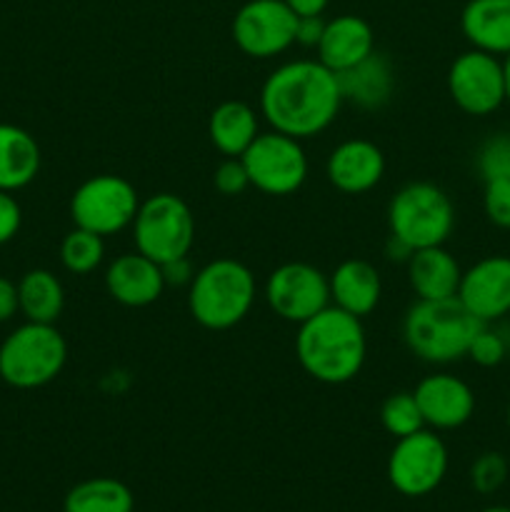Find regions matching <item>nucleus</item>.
Instances as JSON below:
<instances>
[{"label":"nucleus","mask_w":510,"mask_h":512,"mask_svg":"<svg viewBox=\"0 0 510 512\" xmlns=\"http://www.w3.org/2000/svg\"><path fill=\"white\" fill-rule=\"evenodd\" d=\"M213 185L220 195H240L250 185L248 170H245L240 158H225L223 163L215 168Z\"/></svg>","instance_id":"obj_33"},{"label":"nucleus","mask_w":510,"mask_h":512,"mask_svg":"<svg viewBox=\"0 0 510 512\" xmlns=\"http://www.w3.org/2000/svg\"><path fill=\"white\" fill-rule=\"evenodd\" d=\"M40 170V148L28 130L0 123V190L15 193L35 180Z\"/></svg>","instance_id":"obj_23"},{"label":"nucleus","mask_w":510,"mask_h":512,"mask_svg":"<svg viewBox=\"0 0 510 512\" xmlns=\"http://www.w3.org/2000/svg\"><path fill=\"white\" fill-rule=\"evenodd\" d=\"M210 143L225 158H240L258 138V118L255 110L243 100H225L210 113L208 120Z\"/></svg>","instance_id":"obj_24"},{"label":"nucleus","mask_w":510,"mask_h":512,"mask_svg":"<svg viewBox=\"0 0 510 512\" xmlns=\"http://www.w3.org/2000/svg\"><path fill=\"white\" fill-rule=\"evenodd\" d=\"M413 253L415 250L410 248L408 243H403L400 238H395V235H390L388 243H385V255H388L390 260H398V263H408Z\"/></svg>","instance_id":"obj_39"},{"label":"nucleus","mask_w":510,"mask_h":512,"mask_svg":"<svg viewBox=\"0 0 510 512\" xmlns=\"http://www.w3.org/2000/svg\"><path fill=\"white\" fill-rule=\"evenodd\" d=\"M323 30H325L323 15H305V18H298L295 43L305 45V48H318L320 38H323Z\"/></svg>","instance_id":"obj_35"},{"label":"nucleus","mask_w":510,"mask_h":512,"mask_svg":"<svg viewBox=\"0 0 510 512\" xmlns=\"http://www.w3.org/2000/svg\"><path fill=\"white\" fill-rule=\"evenodd\" d=\"M448 93L463 113L493 115L505 105L503 60L483 50H465L448 70Z\"/></svg>","instance_id":"obj_11"},{"label":"nucleus","mask_w":510,"mask_h":512,"mask_svg":"<svg viewBox=\"0 0 510 512\" xmlns=\"http://www.w3.org/2000/svg\"><path fill=\"white\" fill-rule=\"evenodd\" d=\"M265 300L278 318L300 325L330 305L328 275L310 263H285L268 275Z\"/></svg>","instance_id":"obj_13"},{"label":"nucleus","mask_w":510,"mask_h":512,"mask_svg":"<svg viewBox=\"0 0 510 512\" xmlns=\"http://www.w3.org/2000/svg\"><path fill=\"white\" fill-rule=\"evenodd\" d=\"M365 330L360 318L328 305L300 323L295 335V355L305 373L325 385H343L358 378L363 370Z\"/></svg>","instance_id":"obj_2"},{"label":"nucleus","mask_w":510,"mask_h":512,"mask_svg":"<svg viewBox=\"0 0 510 512\" xmlns=\"http://www.w3.org/2000/svg\"><path fill=\"white\" fill-rule=\"evenodd\" d=\"M285 3L298 18H305V15H323L330 0H285Z\"/></svg>","instance_id":"obj_38"},{"label":"nucleus","mask_w":510,"mask_h":512,"mask_svg":"<svg viewBox=\"0 0 510 512\" xmlns=\"http://www.w3.org/2000/svg\"><path fill=\"white\" fill-rule=\"evenodd\" d=\"M295 28L298 15L285 0H248L235 13L233 40L250 58L268 60L295 43Z\"/></svg>","instance_id":"obj_12"},{"label":"nucleus","mask_w":510,"mask_h":512,"mask_svg":"<svg viewBox=\"0 0 510 512\" xmlns=\"http://www.w3.org/2000/svg\"><path fill=\"white\" fill-rule=\"evenodd\" d=\"M68 343L55 325L25 323L0 343V378L18 390L53 383L65 368Z\"/></svg>","instance_id":"obj_5"},{"label":"nucleus","mask_w":510,"mask_h":512,"mask_svg":"<svg viewBox=\"0 0 510 512\" xmlns=\"http://www.w3.org/2000/svg\"><path fill=\"white\" fill-rule=\"evenodd\" d=\"M503 85H505V103L510 105V53L503 55Z\"/></svg>","instance_id":"obj_40"},{"label":"nucleus","mask_w":510,"mask_h":512,"mask_svg":"<svg viewBox=\"0 0 510 512\" xmlns=\"http://www.w3.org/2000/svg\"><path fill=\"white\" fill-rule=\"evenodd\" d=\"M465 40L490 55L510 53V0H468L460 15Z\"/></svg>","instance_id":"obj_22"},{"label":"nucleus","mask_w":510,"mask_h":512,"mask_svg":"<svg viewBox=\"0 0 510 512\" xmlns=\"http://www.w3.org/2000/svg\"><path fill=\"white\" fill-rule=\"evenodd\" d=\"M20 223H23V210L18 200L13 198V193L0 190V245L10 243L18 235Z\"/></svg>","instance_id":"obj_34"},{"label":"nucleus","mask_w":510,"mask_h":512,"mask_svg":"<svg viewBox=\"0 0 510 512\" xmlns=\"http://www.w3.org/2000/svg\"><path fill=\"white\" fill-rule=\"evenodd\" d=\"M255 303V275L233 258H218L193 275L188 308L195 323L208 330H228Z\"/></svg>","instance_id":"obj_4"},{"label":"nucleus","mask_w":510,"mask_h":512,"mask_svg":"<svg viewBox=\"0 0 510 512\" xmlns=\"http://www.w3.org/2000/svg\"><path fill=\"white\" fill-rule=\"evenodd\" d=\"M380 423L393 438H405V435H413L425 428L418 400H415L413 393H405V390L385 398L383 408H380Z\"/></svg>","instance_id":"obj_28"},{"label":"nucleus","mask_w":510,"mask_h":512,"mask_svg":"<svg viewBox=\"0 0 510 512\" xmlns=\"http://www.w3.org/2000/svg\"><path fill=\"white\" fill-rule=\"evenodd\" d=\"M455 298L485 325L510 315V255H488L463 270Z\"/></svg>","instance_id":"obj_14"},{"label":"nucleus","mask_w":510,"mask_h":512,"mask_svg":"<svg viewBox=\"0 0 510 512\" xmlns=\"http://www.w3.org/2000/svg\"><path fill=\"white\" fill-rule=\"evenodd\" d=\"M423 420L433 430H458L473 418L475 393L455 375H428L413 390Z\"/></svg>","instance_id":"obj_15"},{"label":"nucleus","mask_w":510,"mask_h":512,"mask_svg":"<svg viewBox=\"0 0 510 512\" xmlns=\"http://www.w3.org/2000/svg\"><path fill=\"white\" fill-rule=\"evenodd\" d=\"M343 105L338 75L320 60H293L268 75L260 90V113L278 133L315 138L338 118Z\"/></svg>","instance_id":"obj_1"},{"label":"nucleus","mask_w":510,"mask_h":512,"mask_svg":"<svg viewBox=\"0 0 510 512\" xmlns=\"http://www.w3.org/2000/svg\"><path fill=\"white\" fill-rule=\"evenodd\" d=\"M328 180L333 188L345 195H360L373 190L383 180L385 155L370 140H345L330 153L325 165Z\"/></svg>","instance_id":"obj_17"},{"label":"nucleus","mask_w":510,"mask_h":512,"mask_svg":"<svg viewBox=\"0 0 510 512\" xmlns=\"http://www.w3.org/2000/svg\"><path fill=\"white\" fill-rule=\"evenodd\" d=\"M483 325L458 298L418 300L403 320V340L425 363L448 365L468 355Z\"/></svg>","instance_id":"obj_3"},{"label":"nucleus","mask_w":510,"mask_h":512,"mask_svg":"<svg viewBox=\"0 0 510 512\" xmlns=\"http://www.w3.org/2000/svg\"><path fill=\"white\" fill-rule=\"evenodd\" d=\"M335 75H338L343 100L363 110H378L393 98L395 68L385 55L375 53V50L358 65Z\"/></svg>","instance_id":"obj_20"},{"label":"nucleus","mask_w":510,"mask_h":512,"mask_svg":"<svg viewBox=\"0 0 510 512\" xmlns=\"http://www.w3.org/2000/svg\"><path fill=\"white\" fill-rule=\"evenodd\" d=\"M448 473V448L433 430L398 438L388 458V480L405 498L430 495Z\"/></svg>","instance_id":"obj_10"},{"label":"nucleus","mask_w":510,"mask_h":512,"mask_svg":"<svg viewBox=\"0 0 510 512\" xmlns=\"http://www.w3.org/2000/svg\"><path fill=\"white\" fill-rule=\"evenodd\" d=\"M485 218L500 230H510V178L488 180L483 190Z\"/></svg>","instance_id":"obj_32"},{"label":"nucleus","mask_w":510,"mask_h":512,"mask_svg":"<svg viewBox=\"0 0 510 512\" xmlns=\"http://www.w3.org/2000/svg\"><path fill=\"white\" fill-rule=\"evenodd\" d=\"M505 423H508V433H510V403H508V410H505Z\"/></svg>","instance_id":"obj_42"},{"label":"nucleus","mask_w":510,"mask_h":512,"mask_svg":"<svg viewBox=\"0 0 510 512\" xmlns=\"http://www.w3.org/2000/svg\"><path fill=\"white\" fill-rule=\"evenodd\" d=\"M508 470L510 468L505 455L488 450V453L478 455V458L473 460V465H470V485H473L475 493L493 495L505 485Z\"/></svg>","instance_id":"obj_30"},{"label":"nucleus","mask_w":510,"mask_h":512,"mask_svg":"<svg viewBox=\"0 0 510 512\" xmlns=\"http://www.w3.org/2000/svg\"><path fill=\"white\" fill-rule=\"evenodd\" d=\"M105 258V243L100 235L90 233V230L75 228L60 243V263L65 270L73 275H88L103 263Z\"/></svg>","instance_id":"obj_27"},{"label":"nucleus","mask_w":510,"mask_h":512,"mask_svg":"<svg viewBox=\"0 0 510 512\" xmlns=\"http://www.w3.org/2000/svg\"><path fill=\"white\" fill-rule=\"evenodd\" d=\"M373 50L375 35L368 20L358 15H338L333 20H325L323 38L318 43V60L325 68L343 73L368 58Z\"/></svg>","instance_id":"obj_18"},{"label":"nucleus","mask_w":510,"mask_h":512,"mask_svg":"<svg viewBox=\"0 0 510 512\" xmlns=\"http://www.w3.org/2000/svg\"><path fill=\"white\" fill-rule=\"evenodd\" d=\"M18 303L30 323L55 325L65 308L63 283L45 268L28 270L18 283Z\"/></svg>","instance_id":"obj_25"},{"label":"nucleus","mask_w":510,"mask_h":512,"mask_svg":"<svg viewBox=\"0 0 510 512\" xmlns=\"http://www.w3.org/2000/svg\"><path fill=\"white\" fill-rule=\"evenodd\" d=\"M135 248L158 265L188 258L195 240V218L188 203L173 193L143 200L133 220Z\"/></svg>","instance_id":"obj_7"},{"label":"nucleus","mask_w":510,"mask_h":512,"mask_svg":"<svg viewBox=\"0 0 510 512\" xmlns=\"http://www.w3.org/2000/svg\"><path fill=\"white\" fill-rule=\"evenodd\" d=\"M468 358L480 368H495L508 358V340L498 330H490L488 325L478 330L468 348Z\"/></svg>","instance_id":"obj_31"},{"label":"nucleus","mask_w":510,"mask_h":512,"mask_svg":"<svg viewBox=\"0 0 510 512\" xmlns=\"http://www.w3.org/2000/svg\"><path fill=\"white\" fill-rule=\"evenodd\" d=\"M135 498L115 478L83 480L65 495L63 512H133Z\"/></svg>","instance_id":"obj_26"},{"label":"nucleus","mask_w":510,"mask_h":512,"mask_svg":"<svg viewBox=\"0 0 510 512\" xmlns=\"http://www.w3.org/2000/svg\"><path fill=\"white\" fill-rule=\"evenodd\" d=\"M163 268V280L165 285H190L193 283V268H190L188 258L170 260V263L160 265Z\"/></svg>","instance_id":"obj_37"},{"label":"nucleus","mask_w":510,"mask_h":512,"mask_svg":"<svg viewBox=\"0 0 510 512\" xmlns=\"http://www.w3.org/2000/svg\"><path fill=\"white\" fill-rule=\"evenodd\" d=\"M475 168L483 183L510 178V133H495L485 140L475 155Z\"/></svg>","instance_id":"obj_29"},{"label":"nucleus","mask_w":510,"mask_h":512,"mask_svg":"<svg viewBox=\"0 0 510 512\" xmlns=\"http://www.w3.org/2000/svg\"><path fill=\"white\" fill-rule=\"evenodd\" d=\"M330 283V300L335 308L345 310V313L355 315V318H365L375 310L380 303V285L378 268L363 258L343 260L333 275L328 278Z\"/></svg>","instance_id":"obj_19"},{"label":"nucleus","mask_w":510,"mask_h":512,"mask_svg":"<svg viewBox=\"0 0 510 512\" xmlns=\"http://www.w3.org/2000/svg\"><path fill=\"white\" fill-rule=\"evenodd\" d=\"M105 288L125 308H145L163 295V268L143 253H123L105 270Z\"/></svg>","instance_id":"obj_16"},{"label":"nucleus","mask_w":510,"mask_h":512,"mask_svg":"<svg viewBox=\"0 0 510 512\" xmlns=\"http://www.w3.org/2000/svg\"><path fill=\"white\" fill-rule=\"evenodd\" d=\"M240 160L248 170L250 185L265 195H290L308 178V158L300 140L278 130L258 133Z\"/></svg>","instance_id":"obj_9"},{"label":"nucleus","mask_w":510,"mask_h":512,"mask_svg":"<svg viewBox=\"0 0 510 512\" xmlns=\"http://www.w3.org/2000/svg\"><path fill=\"white\" fill-rule=\"evenodd\" d=\"M18 310V285L0 275V323H8Z\"/></svg>","instance_id":"obj_36"},{"label":"nucleus","mask_w":510,"mask_h":512,"mask_svg":"<svg viewBox=\"0 0 510 512\" xmlns=\"http://www.w3.org/2000/svg\"><path fill=\"white\" fill-rule=\"evenodd\" d=\"M140 200L133 183L120 175H93L75 188L70 198V218L75 228L100 235H115L133 225Z\"/></svg>","instance_id":"obj_8"},{"label":"nucleus","mask_w":510,"mask_h":512,"mask_svg":"<svg viewBox=\"0 0 510 512\" xmlns=\"http://www.w3.org/2000/svg\"><path fill=\"white\" fill-rule=\"evenodd\" d=\"M460 270L455 255H450L443 245L415 250L408 260V280L418 300H448L458 295Z\"/></svg>","instance_id":"obj_21"},{"label":"nucleus","mask_w":510,"mask_h":512,"mask_svg":"<svg viewBox=\"0 0 510 512\" xmlns=\"http://www.w3.org/2000/svg\"><path fill=\"white\" fill-rule=\"evenodd\" d=\"M388 225L413 250L445 245L455 228L453 200L433 183H408L390 200Z\"/></svg>","instance_id":"obj_6"},{"label":"nucleus","mask_w":510,"mask_h":512,"mask_svg":"<svg viewBox=\"0 0 510 512\" xmlns=\"http://www.w3.org/2000/svg\"><path fill=\"white\" fill-rule=\"evenodd\" d=\"M480 512H510V508H505V505H493V508H485Z\"/></svg>","instance_id":"obj_41"}]
</instances>
